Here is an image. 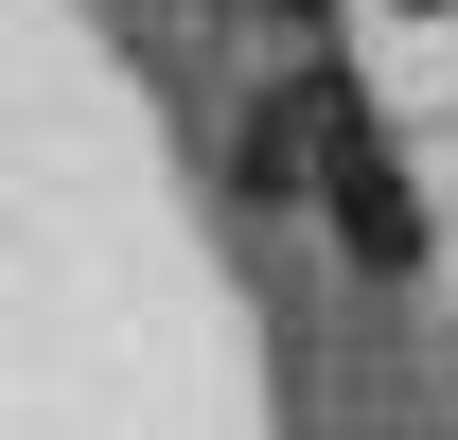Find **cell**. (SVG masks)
Listing matches in <instances>:
<instances>
[{
  "label": "cell",
  "instance_id": "6da1fadb",
  "mask_svg": "<svg viewBox=\"0 0 458 440\" xmlns=\"http://www.w3.org/2000/svg\"><path fill=\"white\" fill-rule=\"evenodd\" d=\"M423 18H441V0H423Z\"/></svg>",
  "mask_w": 458,
  "mask_h": 440
}]
</instances>
